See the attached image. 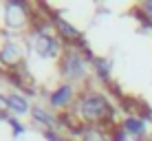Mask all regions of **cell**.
<instances>
[{
    "label": "cell",
    "mask_w": 152,
    "mask_h": 141,
    "mask_svg": "<svg viewBox=\"0 0 152 141\" xmlns=\"http://www.w3.org/2000/svg\"><path fill=\"white\" fill-rule=\"evenodd\" d=\"M115 108L110 106L106 95L97 91H84L75 102V115L80 117L82 126L91 123V126H106L113 121Z\"/></svg>",
    "instance_id": "cell-1"
},
{
    "label": "cell",
    "mask_w": 152,
    "mask_h": 141,
    "mask_svg": "<svg viewBox=\"0 0 152 141\" xmlns=\"http://www.w3.org/2000/svg\"><path fill=\"white\" fill-rule=\"evenodd\" d=\"M9 110V99H7V95H2L0 93V117H4V113Z\"/></svg>",
    "instance_id": "cell-11"
},
{
    "label": "cell",
    "mask_w": 152,
    "mask_h": 141,
    "mask_svg": "<svg viewBox=\"0 0 152 141\" xmlns=\"http://www.w3.org/2000/svg\"><path fill=\"white\" fill-rule=\"evenodd\" d=\"M73 97H75V86L73 84H64V86H60L57 91L51 93V106H55V108H64V106H69V104L73 102Z\"/></svg>",
    "instance_id": "cell-6"
},
{
    "label": "cell",
    "mask_w": 152,
    "mask_h": 141,
    "mask_svg": "<svg viewBox=\"0 0 152 141\" xmlns=\"http://www.w3.org/2000/svg\"><path fill=\"white\" fill-rule=\"evenodd\" d=\"M150 141H152V137H150Z\"/></svg>",
    "instance_id": "cell-14"
},
{
    "label": "cell",
    "mask_w": 152,
    "mask_h": 141,
    "mask_svg": "<svg viewBox=\"0 0 152 141\" xmlns=\"http://www.w3.org/2000/svg\"><path fill=\"white\" fill-rule=\"evenodd\" d=\"M119 126H121L128 134H134V137H143L145 134V121L141 117H126Z\"/></svg>",
    "instance_id": "cell-8"
},
{
    "label": "cell",
    "mask_w": 152,
    "mask_h": 141,
    "mask_svg": "<svg viewBox=\"0 0 152 141\" xmlns=\"http://www.w3.org/2000/svg\"><path fill=\"white\" fill-rule=\"evenodd\" d=\"M86 60H93V57L84 55L77 49H73L71 44H66L64 53H62V57H60V71H62V75H64L66 80H71V82L86 80V75H88Z\"/></svg>",
    "instance_id": "cell-3"
},
{
    "label": "cell",
    "mask_w": 152,
    "mask_h": 141,
    "mask_svg": "<svg viewBox=\"0 0 152 141\" xmlns=\"http://www.w3.org/2000/svg\"><path fill=\"white\" fill-rule=\"evenodd\" d=\"M24 57V49L18 42H4L0 49V64L4 66H18Z\"/></svg>",
    "instance_id": "cell-5"
},
{
    "label": "cell",
    "mask_w": 152,
    "mask_h": 141,
    "mask_svg": "<svg viewBox=\"0 0 152 141\" xmlns=\"http://www.w3.org/2000/svg\"><path fill=\"white\" fill-rule=\"evenodd\" d=\"M9 99V110H11L13 115H27L29 113V102L24 95H20L18 91L11 93V95H7Z\"/></svg>",
    "instance_id": "cell-9"
},
{
    "label": "cell",
    "mask_w": 152,
    "mask_h": 141,
    "mask_svg": "<svg viewBox=\"0 0 152 141\" xmlns=\"http://www.w3.org/2000/svg\"><path fill=\"white\" fill-rule=\"evenodd\" d=\"M93 64H95V73L99 80H108L110 77V64L106 62V57H95Z\"/></svg>",
    "instance_id": "cell-10"
},
{
    "label": "cell",
    "mask_w": 152,
    "mask_h": 141,
    "mask_svg": "<svg viewBox=\"0 0 152 141\" xmlns=\"http://www.w3.org/2000/svg\"><path fill=\"white\" fill-rule=\"evenodd\" d=\"M31 49L44 60H53V57H62L66 46L62 44L57 33H51L46 24H40V27H35L33 35H31Z\"/></svg>",
    "instance_id": "cell-2"
},
{
    "label": "cell",
    "mask_w": 152,
    "mask_h": 141,
    "mask_svg": "<svg viewBox=\"0 0 152 141\" xmlns=\"http://www.w3.org/2000/svg\"><path fill=\"white\" fill-rule=\"evenodd\" d=\"M11 126H13V132H22V123H18V121H15V119H11Z\"/></svg>",
    "instance_id": "cell-13"
},
{
    "label": "cell",
    "mask_w": 152,
    "mask_h": 141,
    "mask_svg": "<svg viewBox=\"0 0 152 141\" xmlns=\"http://www.w3.org/2000/svg\"><path fill=\"white\" fill-rule=\"evenodd\" d=\"M31 117H33L38 123L46 126V128H57L60 126V119H57L53 113H49L46 108H42V106H35L33 110H31Z\"/></svg>",
    "instance_id": "cell-7"
},
{
    "label": "cell",
    "mask_w": 152,
    "mask_h": 141,
    "mask_svg": "<svg viewBox=\"0 0 152 141\" xmlns=\"http://www.w3.org/2000/svg\"><path fill=\"white\" fill-rule=\"evenodd\" d=\"M141 11H145V15H152V0H148V2L141 4Z\"/></svg>",
    "instance_id": "cell-12"
},
{
    "label": "cell",
    "mask_w": 152,
    "mask_h": 141,
    "mask_svg": "<svg viewBox=\"0 0 152 141\" xmlns=\"http://www.w3.org/2000/svg\"><path fill=\"white\" fill-rule=\"evenodd\" d=\"M29 4L24 2H7L4 7V20H7V27L11 29H22L29 22Z\"/></svg>",
    "instance_id": "cell-4"
}]
</instances>
